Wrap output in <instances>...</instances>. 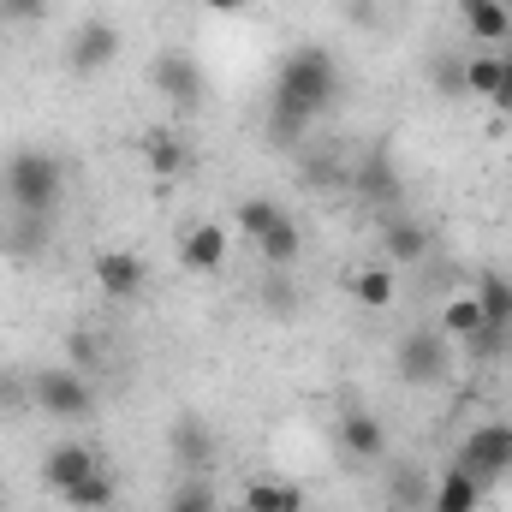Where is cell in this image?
<instances>
[{
    "instance_id": "1",
    "label": "cell",
    "mask_w": 512,
    "mask_h": 512,
    "mask_svg": "<svg viewBox=\"0 0 512 512\" xmlns=\"http://www.w3.org/2000/svg\"><path fill=\"white\" fill-rule=\"evenodd\" d=\"M340 96V60L322 42H304L280 60L274 72V102H268V137L274 143H304V131L316 126Z\"/></svg>"
},
{
    "instance_id": "2",
    "label": "cell",
    "mask_w": 512,
    "mask_h": 512,
    "mask_svg": "<svg viewBox=\"0 0 512 512\" xmlns=\"http://www.w3.org/2000/svg\"><path fill=\"white\" fill-rule=\"evenodd\" d=\"M60 191H66V167L54 149H12L0 161V197L12 215H42L54 221L60 209Z\"/></svg>"
},
{
    "instance_id": "3",
    "label": "cell",
    "mask_w": 512,
    "mask_h": 512,
    "mask_svg": "<svg viewBox=\"0 0 512 512\" xmlns=\"http://www.w3.org/2000/svg\"><path fill=\"white\" fill-rule=\"evenodd\" d=\"M30 405L54 423H84L96 411V382L78 364H48V370L30 376Z\"/></svg>"
},
{
    "instance_id": "4",
    "label": "cell",
    "mask_w": 512,
    "mask_h": 512,
    "mask_svg": "<svg viewBox=\"0 0 512 512\" xmlns=\"http://www.w3.org/2000/svg\"><path fill=\"white\" fill-rule=\"evenodd\" d=\"M447 370H453V340L441 328H411L393 346V376L405 387H441Z\"/></svg>"
},
{
    "instance_id": "5",
    "label": "cell",
    "mask_w": 512,
    "mask_h": 512,
    "mask_svg": "<svg viewBox=\"0 0 512 512\" xmlns=\"http://www.w3.org/2000/svg\"><path fill=\"white\" fill-rule=\"evenodd\" d=\"M149 84H155V96H161L173 114H191V108H203V96H209V78H203L197 54H185V48L155 54V60H149Z\"/></svg>"
},
{
    "instance_id": "6",
    "label": "cell",
    "mask_w": 512,
    "mask_h": 512,
    "mask_svg": "<svg viewBox=\"0 0 512 512\" xmlns=\"http://www.w3.org/2000/svg\"><path fill=\"white\" fill-rule=\"evenodd\" d=\"M483 489H495L501 477H512V423H477L465 441H459V459Z\"/></svg>"
},
{
    "instance_id": "7",
    "label": "cell",
    "mask_w": 512,
    "mask_h": 512,
    "mask_svg": "<svg viewBox=\"0 0 512 512\" xmlns=\"http://www.w3.org/2000/svg\"><path fill=\"white\" fill-rule=\"evenodd\" d=\"M120 48H126V36H120L108 18H84V24L72 30V42H66V72H72V78H102V72L120 60Z\"/></svg>"
},
{
    "instance_id": "8",
    "label": "cell",
    "mask_w": 512,
    "mask_h": 512,
    "mask_svg": "<svg viewBox=\"0 0 512 512\" xmlns=\"http://www.w3.org/2000/svg\"><path fill=\"white\" fill-rule=\"evenodd\" d=\"M102 471V453L90 447V441H60V447H48V459H42V483H48V495H72V489H84L90 477Z\"/></svg>"
},
{
    "instance_id": "9",
    "label": "cell",
    "mask_w": 512,
    "mask_h": 512,
    "mask_svg": "<svg viewBox=\"0 0 512 512\" xmlns=\"http://www.w3.org/2000/svg\"><path fill=\"white\" fill-rule=\"evenodd\" d=\"M346 185H352L370 209H399V197H405L399 167H393V155H387V149H370L364 161H352V167H346Z\"/></svg>"
},
{
    "instance_id": "10",
    "label": "cell",
    "mask_w": 512,
    "mask_h": 512,
    "mask_svg": "<svg viewBox=\"0 0 512 512\" xmlns=\"http://www.w3.org/2000/svg\"><path fill=\"white\" fill-rule=\"evenodd\" d=\"M334 441H340V453L352 459V465H376L387 459V429L376 411H364V405H352V411H340V429H334Z\"/></svg>"
},
{
    "instance_id": "11",
    "label": "cell",
    "mask_w": 512,
    "mask_h": 512,
    "mask_svg": "<svg viewBox=\"0 0 512 512\" xmlns=\"http://www.w3.org/2000/svg\"><path fill=\"white\" fill-rule=\"evenodd\" d=\"M179 268L185 274H221L227 268V227L215 221H197L179 233Z\"/></svg>"
},
{
    "instance_id": "12",
    "label": "cell",
    "mask_w": 512,
    "mask_h": 512,
    "mask_svg": "<svg viewBox=\"0 0 512 512\" xmlns=\"http://www.w3.org/2000/svg\"><path fill=\"white\" fill-rule=\"evenodd\" d=\"M90 274H96L102 298H114V304H131V298L143 292V280H149V268H143V256L137 251H102Z\"/></svg>"
},
{
    "instance_id": "13",
    "label": "cell",
    "mask_w": 512,
    "mask_h": 512,
    "mask_svg": "<svg viewBox=\"0 0 512 512\" xmlns=\"http://www.w3.org/2000/svg\"><path fill=\"white\" fill-rule=\"evenodd\" d=\"M459 18H465V30H471V42H483V48H507L512 36V0H459Z\"/></svg>"
},
{
    "instance_id": "14",
    "label": "cell",
    "mask_w": 512,
    "mask_h": 512,
    "mask_svg": "<svg viewBox=\"0 0 512 512\" xmlns=\"http://www.w3.org/2000/svg\"><path fill=\"white\" fill-rule=\"evenodd\" d=\"M382 251H387V268H411V262H423V256H429V227L411 221V215H387Z\"/></svg>"
},
{
    "instance_id": "15",
    "label": "cell",
    "mask_w": 512,
    "mask_h": 512,
    "mask_svg": "<svg viewBox=\"0 0 512 512\" xmlns=\"http://www.w3.org/2000/svg\"><path fill=\"white\" fill-rule=\"evenodd\" d=\"M256 256H262V268L292 274V268H298V256H304V227H298L292 215H280V221L256 239Z\"/></svg>"
},
{
    "instance_id": "16",
    "label": "cell",
    "mask_w": 512,
    "mask_h": 512,
    "mask_svg": "<svg viewBox=\"0 0 512 512\" xmlns=\"http://www.w3.org/2000/svg\"><path fill=\"white\" fill-rule=\"evenodd\" d=\"M143 161H149L155 179H179V173H191V149H185V137L167 131V126L143 131Z\"/></svg>"
},
{
    "instance_id": "17",
    "label": "cell",
    "mask_w": 512,
    "mask_h": 512,
    "mask_svg": "<svg viewBox=\"0 0 512 512\" xmlns=\"http://www.w3.org/2000/svg\"><path fill=\"white\" fill-rule=\"evenodd\" d=\"M346 292H352V304H364V310H387L393 292H399V280H393L387 262H376V268H352V274H346Z\"/></svg>"
},
{
    "instance_id": "18",
    "label": "cell",
    "mask_w": 512,
    "mask_h": 512,
    "mask_svg": "<svg viewBox=\"0 0 512 512\" xmlns=\"http://www.w3.org/2000/svg\"><path fill=\"white\" fill-rule=\"evenodd\" d=\"M429 501H435V483H429V471H423V465H399V471L387 477V507H393V512L429 507Z\"/></svg>"
},
{
    "instance_id": "19",
    "label": "cell",
    "mask_w": 512,
    "mask_h": 512,
    "mask_svg": "<svg viewBox=\"0 0 512 512\" xmlns=\"http://www.w3.org/2000/svg\"><path fill=\"white\" fill-rule=\"evenodd\" d=\"M471 298L483 304V322H489V328H512V274H495V268H489Z\"/></svg>"
},
{
    "instance_id": "20",
    "label": "cell",
    "mask_w": 512,
    "mask_h": 512,
    "mask_svg": "<svg viewBox=\"0 0 512 512\" xmlns=\"http://www.w3.org/2000/svg\"><path fill=\"white\" fill-rule=\"evenodd\" d=\"M245 512H304V495L280 477H256L245 489Z\"/></svg>"
},
{
    "instance_id": "21",
    "label": "cell",
    "mask_w": 512,
    "mask_h": 512,
    "mask_svg": "<svg viewBox=\"0 0 512 512\" xmlns=\"http://www.w3.org/2000/svg\"><path fill=\"white\" fill-rule=\"evenodd\" d=\"M501 78H507V60H501L495 48L465 60V96H483V102H489V96L501 90Z\"/></svg>"
},
{
    "instance_id": "22",
    "label": "cell",
    "mask_w": 512,
    "mask_h": 512,
    "mask_svg": "<svg viewBox=\"0 0 512 512\" xmlns=\"http://www.w3.org/2000/svg\"><path fill=\"white\" fill-rule=\"evenodd\" d=\"M114 495H120V483H114V471L102 465V471H96L84 489H72L60 507H66V512H108V507H114Z\"/></svg>"
},
{
    "instance_id": "23",
    "label": "cell",
    "mask_w": 512,
    "mask_h": 512,
    "mask_svg": "<svg viewBox=\"0 0 512 512\" xmlns=\"http://www.w3.org/2000/svg\"><path fill=\"white\" fill-rule=\"evenodd\" d=\"M477 328H483V304H477L471 292L447 298V310H441V334H447V340H471Z\"/></svg>"
},
{
    "instance_id": "24",
    "label": "cell",
    "mask_w": 512,
    "mask_h": 512,
    "mask_svg": "<svg viewBox=\"0 0 512 512\" xmlns=\"http://www.w3.org/2000/svg\"><path fill=\"white\" fill-rule=\"evenodd\" d=\"M280 215H286V209H280L274 197H245V203H239V233L256 245V239H262V233H268Z\"/></svg>"
},
{
    "instance_id": "25",
    "label": "cell",
    "mask_w": 512,
    "mask_h": 512,
    "mask_svg": "<svg viewBox=\"0 0 512 512\" xmlns=\"http://www.w3.org/2000/svg\"><path fill=\"white\" fill-rule=\"evenodd\" d=\"M179 459H185L191 471H203V465L215 459V441H209V429H203L197 417H185V423H179Z\"/></svg>"
},
{
    "instance_id": "26",
    "label": "cell",
    "mask_w": 512,
    "mask_h": 512,
    "mask_svg": "<svg viewBox=\"0 0 512 512\" xmlns=\"http://www.w3.org/2000/svg\"><path fill=\"white\" fill-rule=\"evenodd\" d=\"M12 245L24 256H36L42 245H48V221L42 215H18V227H12Z\"/></svg>"
},
{
    "instance_id": "27",
    "label": "cell",
    "mask_w": 512,
    "mask_h": 512,
    "mask_svg": "<svg viewBox=\"0 0 512 512\" xmlns=\"http://www.w3.org/2000/svg\"><path fill=\"white\" fill-rule=\"evenodd\" d=\"M0 18L30 30V24H42V18H48V0H0Z\"/></svg>"
},
{
    "instance_id": "28",
    "label": "cell",
    "mask_w": 512,
    "mask_h": 512,
    "mask_svg": "<svg viewBox=\"0 0 512 512\" xmlns=\"http://www.w3.org/2000/svg\"><path fill=\"white\" fill-rule=\"evenodd\" d=\"M24 405H30V376L0 370V411H24Z\"/></svg>"
},
{
    "instance_id": "29",
    "label": "cell",
    "mask_w": 512,
    "mask_h": 512,
    "mask_svg": "<svg viewBox=\"0 0 512 512\" xmlns=\"http://www.w3.org/2000/svg\"><path fill=\"white\" fill-rule=\"evenodd\" d=\"M167 512H215V495H209L203 483H191V489H185V495H179Z\"/></svg>"
},
{
    "instance_id": "30",
    "label": "cell",
    "mask_w": 512,
    "mask_h": 512,
    "mask_svg": "<svg viewBox=\"0 0 512 512\" xmlns=\"http://www.w3.org/2000/svg\"><path fill=\"white\" fill-rule=\"evenodd\" d=\"M489 108H495V114H507V120H512V66H507V78H501V90L489 96Z\"/></svg>"
},
{
    "instance_id": "31",
    "label": "cell",
    "mask_w": 512,
    "mask_h": 512,
    "mask_svg": "<svg viewBox=\"0 0 512 512\" xmlns=\"http://www.w3.org/2000/svg\"><path fill=\"white\" fill-rule=\"evenodd\" d=\"M203 6H209V12H245L251 0H203Z\"/></svg>"
},
{
    "instance_id": "32",
    "label": "cell",
    "mask_w": 512,
    "mask_h": 512,
    "mask_svg": "<svg viewBox=\"0 0 512 512\" xmlns=\"http://www.w3.org/2000/svg\"><path fill=\"white\" fill-rule=\"evenodd\" d=\"M501 60H507V66H512V36H507V48H501Z\"/></svg>"
},
{
    "instance_id": "33",
    "label": "cell",
    "mask_w": 512,
    "mask_h": 512,
    "mask_svg": "<svg viewBox=\"0 0 512 512\" xmlns=\"http://www.w3.org/2000/svg\"><path fill=\"white\" fill-rule=\"evenodd\" d=\"M507 358H512V346H507Z\"/></svg>"
}]
</instances>
